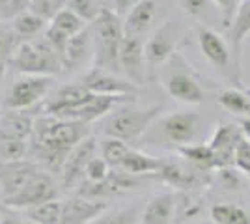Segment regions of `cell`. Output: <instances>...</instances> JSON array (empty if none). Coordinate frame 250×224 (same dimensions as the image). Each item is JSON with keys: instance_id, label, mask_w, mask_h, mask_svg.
I'll return each instance as SVG.
<instances>
[{"instance_id": "52a82bcc", "label": "cell", "mask_w": 250, "mask_h": 224, "mask_svg": "<svg viewBox=\"0 0 250 224\" xmlns=\"http://www.w3.org/2000/svg\"><path fill=\"white\" fill-rule=\"evenodd\" d=\"M51 200H58V185L49 172L40 170L19 194L6 198L4 205L13 209H32Z\"/></svg>"}, {"instance_id": "b9f144b4", "label": "cell", "mask_w": 250, "mask_h": 224, "mask_svg": "<svg viewBox=\"0 0 250 224\" xmlns=\"http://www.w3.org/2000/svg\"><path fill=\"white\" fill-rule=\"evenodd\" d=\"M235 168L250 176V140L243 139L235 149Z\"/></svg>"}, {"instance_id": "7c38bea8", "label": "cell", "mask_w": 250, "mask_h": 224, "mask_svg": "<svg viewBox=\"0 0 250 224\" xmlns=\"http://www.w3.org/2000/svg\"><path fill=\"white\" fill-rule=\"evenodd\" d=\"M95 151H97V142H95L94 137H88L79 146H75L73 151L67 155L62 172H60L62 187H65V189L79 187L84 182L86 166L90 164V161L94 159V157H97Z\"/></svg>"}, {"instance_id": "836d02e7", "label": "cell", "mask_w": 250, "mask_h": 224, "mask_svg": "<svg viewBox=\"0 0 250 224\" xmlns=\"http://www.w3.org/2000/svg\"><path fill=\"white\" fill-rule=\"evenodd\" d=\"M69 0H32L28 11L42 17L43 21H52L62 10L67 8Z\"/></svg>"}, {"instance_id": "bcb514c9", "label": "cell", "mask_w": 250, "mask_h": 224, "mask_svg": "<svg viewBox=\"0 0 250 224\" xmlns=\"http://www.w3.org/2000/svg\"><path fill=\"white\" fill-rule=\"evenodd\" d=\"M247 94H249V96H250V88H247Z\"/></svg>"}, {"instance_id": "7dc6e473", "label": "cell", "mask_w": 250, "mask_h": 224, "mask_svg": "<svg viewBox=\"0 0 250 224\" xmlns=\"http://www.w3.org/2000/svg\"><path fill=\"white\" fill-rule=\"evenodd\" d=\"M0 116H2V112H0Z\"/></svg>"}, {"instance_id": "f6af8a7d", "label": "cell", "mask_w": 250, "mask_h": 224, "mask_svg": "<svg viewBox=\"0 0 250 224\" xmlns=\"http://www.w3.org/2000/svg\"><path fill=\"white\" fill-rule=\"evenodd\" d=\"M2 224H22L21 221H15V219H4Z\"/></svg>"}, {"instance_id": "ee69618b", "label": "cell", "mask_w": 250, "mask_h": 224, "mask_svg": "<svg viewBox=\"0 0 250 224\" xmlns=\"http://www.w3.org/2000/svg\"><path fill=\"white\" fill-rule=\"evenodd\" d=\"M112 2H114V8L118 15L125 13V11L129 10V6H131V0H112Z\"/></svg>"}, {"instance_id": "9a60e30c", "label": "cell", "mask_w": 250, "mask_h": 224, "mask_svg": "<svg viewBox=\"0 0 250 224\" xmlns=\"http://www.w3.org/2000/svg\"><path fill=\"white\" fill-rule=\"evenodd\" d=\"M38 172H40L38 163H34L30 159L0 164V194H2V200L19 194Z\"/></svg>"}, {"instance_id": "d590c367", "label": "cell", "mask_w": 250, "mask_h": 224, "mask_svg": "<svg viewBox=\"0 0 250 224\" xmlns=\"http://www.w3.org/2000/svg\"><path fill=\"white\" fill-rule=\"evenodd\" d=\"M215 180L222 189L226 191H239L243 187V178H241V170L235 166H228V168H219L215 174Z\"/></svg>"}, {"instance_id": "ffe728a7", "label": "cell", "mask_w": 250, "mask_h": 224, "mask_svg": "<svg viewBox=\"0 0 250 224\" xmlns=\"http://www.w3.org/2000/svg\"><path fill=\"white\" fill-rule=\"evenodd\" d=\"M36 116L30 110H8L0 116V135L30 142Z\"/></svg>"}, {"instance_id": "f1b7e54d", "label": "cell", "mask_w": 250, "mask_h": 224, "mask_svg": "<svg viewBox=\"0 0 250 224\" xmlns=\"http://www.w3.org/2000/svg\"><path fill=\"white\" fill-rule=\"evenodd\" d=\"M47 21H43L42 17H38L36 13L32 11H24L21 13L17 19H13L11 22V30L17 34L19 38H24V40H30L34 36H38L40 32H43Z\"/></svg>"}, {"instance_id": "8992f818", "label": "cell", "mask_w": 250, "mask_h": 224, "mask_svg": "<svg viewBox=\"0 0 250 224\" xmlns=\"http://www.w3.org/2000/svg\"><path fill=\"white\" fill-rule=\"evenodd\" d=\"M168 62L170 65L167 69V75L163 77V86L168 92V96L187 105H200L206 94H204V88L200 86L198 79L192 73L190 65L177 53Z\"/></svg>"}, {"instance_id": "7402d4cb", "label": "cell", "mask_w": 250, "mask_h": 224, "mask_svg": "<svg viewBox=\"0 0 250 224\" xmlns=\"http://www.w3.org/2000/svg\"><path fill=\"white\" fill-rule=\"evenodd\" d=\"M157 15V2L155 0H138L133 4L127 17H125L124 28L125 34H133V36H142L151 28V24L155 21Z\"/></svg>"}, {"instance_id": "6da1fadb", "label": "cell", "mask_w": 250, "mask_h": 224, "mask_svg": "<svg viewBox=\"0 0 250 224\" xmlns=\"http://www.w3.org/2000/svg\"><path fill=\"white\" fill-rule=\"evenodd\" d=\"M88 137L90 123L63 120L42 112L40 116H36L34 122L28 155L34 157V163L38 161L49 172L60 174L67 155L73 151L75 146H79Z\"/></svg>"}, {"instance_id": "83f0119b", "label": "cell", "mask_w": 250, "mask_h": 224, "mask_svg": "<svg viewBox=\"0 0 250 224\" xmlns=\"http://www.w3.org/2000/svg\"><path fill=\"white\" fill-rule=\"evenodd\" d=\"M215 224H250V215L235 204H215L209 209Z\"/></svg>"}, {"instance_id": "2e32d148", "label": "cell", "mask_w": 250, "mask_h": 224, "mask_svg": "<svg viewBox=\"0 0 250 224\" xmlns=\"http://www.w3.org/2000/svg\"><path fill=\"white\" fill-rule=\"evenodd\" d=\"M90 97H92V92H88L83 86V82L65 84V86H62V88H58V90L47 99V103H45V107H43L42 112L65 120L73 110H77L79 107H83Z\"/></svg>"}, {"instance_id": "7bdbcfd3", "label": "cell", "mask_w": 250, "mask_h": 224, "mask_svg": "<svg viewBox=\"0 0 250 224\" xmlns=\"http://www.w3.org/2000/svg\"><path fill=\"white\" fill-rule=\"evenodd\" d=\"M241 127V131H243V135H245V139H249L250 140V116L247 118H241L239 120V123H237Z\"/></svg>"}, {"instance_id": "277c9868", "label": "cell", "mask_w": 250, "mask_h": 224, "mask_svg": "<svg viewBox=\"0 0 250 224\" xmlns=\"http://www.w3.org/2000/svg\"><path fill=\"white\" fill-rule=\"evenodd\" d=\"M11 67L19 73L40 77H54L67 69L63 58L45 38L22 41L11 60Z\"/></svg>"}, {"instance_id": "cb8c5ba5", "label": "cell", "mask_w": 250, "mask_h": 224, "mask_svg": "<svg viewBox=\"0 0 250 224\" xmlns=\"http://www.w3.org/2000/svg\"><path fill=\"white\" fill-rule=\"evenodd\" d=\"M165 161L151 157L147 153H142L138 149H129V153L125 155L124 163L120 166V170H125L135 176H157L159 170L163 168Z\"/></svg>"}, {"instance_id": "8fae6325", "label": "cell", "mask_w": 250, "mask_h": 224, "mask_svg": "<svg viewBox=\"0 0 250 224\" xmlns=\"http://www.w3.org/2000/svg\"><path fill=\"white\" fill-rule=\"evenodd\" d=\"M144 45L140 36L125 34L122 49H120V69L124 71L125 79L135 86L144 84L146 79V54H144Z\"/></svg>"}, {"instance_id": "603a6c76", "label": "cell", "mask_w": 250, "mask_h": 224, "mask_svg": "<svg viewBox=\"0 0 250 224\" xmlns=\"http://www.w3.org/2000/svg\"><path fill=\"white\" fill-rule=\"evenodd\" d=\"M206 211V200L200 191H177L174 207V224H187L200 219Z\"/></svg>"}, {"instance_id": "1f68e13d", "label": "cell", "mask_w": 250, "mask_h": 224, "mask_svg": "<svg viewBox=\"0 0 250 224\" xmlns=\"http://www.w3.org/2000/svg\"><path fill=\"white\" fill-rule=\"evenodd\" d=\"M129 144L124 140L118 139H106L101 142V157L106 161V164L110 168H120L122 163H124L125 155L129 153Z\"/></svg>"}, {"instance_id": "5bb4252c", "label": "cell", "mask_w": 250, "mask_h": 224, "mask_svg": "<svg viewBox=\"0 0 250 224\" xmlns=\"http://www.w3.org/2000/svg\"><path fill=\"white\" fill-rule=\"evenodd\" d=\"M83 86L95 96H136L138 86L129 82L127 79H120L110 71L99 67L90 69L83 77Z\"/></svg>"}, {"instance_id": "d6986e66", "label": "cell", "mask_w": 250, "mask_h": 224, "mask_svg": "<svg viewBox=\"0 0 250 224\" xmlns=\"http://www.w3.org/2000/svg\"><path fill=\"white\" fill-rule=\"evenodd\" d=\"M176 192H161L149 198L140 213V224H174Z\"/></svg>"}, {"instance_id": "d4e9b609", "label": "cell", "mask_w": 250, "mask_h": 224, "mask_svg": "<svg viewBox=\"0 0 250 224\" xmlns=\"http://www.w3.org/2000/svg\"><path fill=\"white\" fill-rule=\"evenodd\" d=\"M177 153L187 161L190 166L198 168L202 172H213L215 170V155L209 144H187L179 146Z\"/></svg>"}, {"instance_id": "4316f807", "label": "cell", "mask_w": 250, "mask_h": 224, "mask_svg": "<svg viewBox=\"0 0 250 224\" xmlns=\"http://www.w3.org/2000/svg\"><path fill=\"white\" fill-rule=\"evenodd\" d=\"M219 105L233 116H250V96L239 88H226L219 94Z\"/></svg>"}, {"instance_id": "8d00e7d4", "label": "cell", "mask_w": 250, "mask_h": 224, "mask_svg": "<svg viewBox=\"0 0 250 224\" xmlns=\"http://www.w3.org/2000/svg\"><path fill=\"white\" fill-rule=\"evenodd\" d=\"M92 224H140V215L133 207L120 209V211H112L110 215H101Z\"/></svg>"}, {"instance_id": "74e56055", "label": "cell", "mask_w": 250, "mask_h": 224, "mask_svg": "<svg viewBox=\"0 0 250 224\" xmlns=\"http://www.w3.org/2000/svg\"><path fill=\"white\" fill-rule=\"evenodd\" d=\"M32 0H0V21L17 19L21 13L28 11Z\"/></svg>"}, {"instance_id": "d6a6232c", "label": "cell", "mask_w": 250, "mask_h": 224, "mask_svg": "<svg viewBox=\"0 0 250 224\" xmlns=\"http://www.w3.org/2000/svg\"><path fill=\"white\" fill-rule=\"evenodd\" d=\"M21 45V38L13 30H0V77L4 75L6 67L11 65V60Z\"/></svg>"}, {"instance_id": "e0dca14e", "label": "cell", "mask_w": 250, "mask_h": 224, "mask_svg": "<svg viewBox=\"0 0 250 224\" xmlns=\"http://www.w3.org/2000/svg\"><path fill=\"white\" fill-rule=\"evenodd\" d=\"M86 24L88 22H84L73 10L65 8L51 21L47 32H45V40L51 43L52 47L58 51V54L63 58V51H65L67 41L73 36L83 32L84 28H86Z\"/></svg>"}, {"instance_id": "484cf974", "label": "cell", "mask_w": 250, "mask_h": 224, "mask_svg": "<svg viewBox=\"0 0 250 224\" xmlns=\"http://www.w3.org/2000/svg\"><path fill=\"white\" fill-rule=\"evenodd\" d=\"M92 34L88 28H84L81 34L73 36L67 45H65V51H63V62L67 67H77L79 64H83L84 58L90 53V43H92Z\"/></svg>"}, {"instance_id": "4dcf8cb0", "label": "cell", "mask_w": 250, "mask_h": 224, "mask_svg": "<svg viewBox=\"0 0 250 224\" xmlns=\"http://www.w3.org/2000/svg\"><path fill=\"white\" fill-rule=\"evenodd\" d=\"M28 148H30V142H26V140L10 139V137L0 135V164L26 159Z\"/></svg>"}, {"instance_id": "5b68a950", "label": "cell", "mask_w": 250, "mask_h": 224, "mask_svg": "<svg viewBox=\"0 0 250 224\" xmlns=\"http://www.w3.org/2000/svg\"><path fill=\"white\" fill-rule=\"evenodd\" d=\"M196 38H198L200 51L206 56V60H208L209 64L213 65L222 77H226L231 82L239 84L241 82L239 60L235 58L233 49L229 47V43L217 30H213L209 26H198Z\"/></svg>"}, {"instance_id": "ac0fdd59", "label": "cell", "mask_w": 250, "mask_h": 224, "mask_svg": "<svg viewBox=\"0 0 250 224\" xmlns=\"http://www.w3.org/2000/svg\"><path fill=\"white\" fill-rule=\"evenodd\" d=\"M108 209L106 202H95L83 196H71L62 204L60 224H92Z\"/></svg>"}, {"instance_id": "30bf717a", "label": "cell", "mask_w": 250, "mask_h": 224, "mask_svg": "<svg viewBox=\"0 0 250 224\" xmlns=\"http://www.w3.org/2000/svg\"><path fill=\"white\" fill-rule=\"evenodd\" d=\"M200 123H202V118L198 112L179 110V112L163 118L159 123V131L168 142L176 144L179 148V146H187L194 142L200 133Z\"/></svg>"}, {"instance_id": "c3c4849f", "label": "cell", "mask_w": 250, "mask_h": 224, "mask_svg": "<svg viewBox=\"0 0 250 224\" xmlns=\"http://www.w3.org/2000/svg\"><path fill=\"white\" fill-rule=\"evenodd\" d=\"M249 178H250V176H249Z\"/></svg>"}, {"instance_id": "ab89813d", "label": "cell", "mask_w": 250, "mask_h": 224, "mask_svg": "<svg viewBox=\"0 0 250 224\" xmlns=\"http://www.w3.org/2000/svg\"><path fill=\"white\" fill-rule=\"evenodd\" d=\"M181 10L194 19H208L211 0H179Z\"/></svg>"}, {"instance_id": "f546056e", "label": "cell", "mask_w": 250, "mask_h": 224, "mask_svg": "<svg viewBox=\"0 0 250 224\" xmlns=\"http://www.w3.org/2000/svg\"><path fill=\"white\" fill-rule=\"evenodd\" d=\"M26 217L36 224H60L62 221V202L51 200L42 205L26 209Z\"/></svg>"}, {"instance_id": "4fadbf2b", "label": "cell", "mask_w": 250, "mask_h": 224, "mask_svg": "<svg viewBox=\"0 0 250 224\" xmlns=\"http://www.w3.org/2000/svg\"><path fill=\"white\" fill-rule=\"evenodd\" d=\"M243 139L245 135L235 123H222L215 129L213 137L208 142L215 155V170L235 166V149Z\"/></svg>"}, {"instance_id": "3957f363", "label": "cell", "mask_w": 250, "mask_h": 224, "mask_svg": "<svg viewBox=\"0 0 250 224\" xmlns=\"http://www.w3.org/2000/svg\"><path fill=\"white\" fill-rule=\"evenodd\" d=\"M161 108V105L140 107L135 101L122 103L103 122V133L108 139H118L124 142L136 140L140 135H144V131L159 116Z\"/></svg>"}, {"instance_id": "60d3db41", "label": "cell", "mask_w": 250, "mask_h": 224, "mask_svg": "<svg viewBox=\"0 0 250 224\" xmlns=\"http://www.w3.org/2000/svg\"><path fill=\"white\" fill-rule=\"evenodd\" d=\"M211 2L219 8L222 24H224V28L228 30L231 21H233V17H235V13H237V8H239L241 0H211Z\"/></svg>"}, {"instance_id": "f35d334b", "label": "cell", "mask_w": 250, "mask_h": 224, "mask_svg": "<svg viewBox=\"0 0 250 224\" xmlns=\"http://www.w3.org/2000/svg\"><path fill=\"white\" fill-rule=\"evenodd\" d=\"M110 174V166L106 164V161L103 157H94L90 161V164L86 166V174H84V180L86 182H103L106 180V176Z\"/></svg>"}, {"instance_id": "e575fe53", "label": "cell", "mask_w": 250, "mask_h": 224, "mask_svg": "<svg viewBox=\"0 0 250 224\" xmlns=\"http://www.w3.org/2000/svg\"><path fill=\"white\" fill-rule=\"evenodd\" d=\"M67 8L73 10L84 22H90V24L97 19V15L103 10V8L97 4V0H69Z\"/></svg>"}, {"instance_id": "ba28073f", "label": "cell", "mask_w": 250, "mask_h": 224, "mask_svg": "<svg viewBox=\"0 0 250 224\" xmlns=\"http://www.w3.org/2000/svg\"><path fill=\"white\" fill-rule=\"evenodd\" d=\"M52 84V77H40V75H24L17 79L6 99L8 110H30L47 96Z\"/></svg>"}, {"instance_id": "44dd1931", "label": "cell", "mask_w": 250, "mask_h": 224, "mask_svg": "<svg viewBox=\"0 0 250 224\" xmlns=\"http://www.w3.org/2000/svg\"><path fill=\"white\" fill-rule=\"evenodd\" d=\"M144 54H146L147 69H157L176 54V40H172V36L167 30H159L146 41Z\"/></svg>"}, {"instance_id": "9c48e42d", "label": "cell", "mask_w": 250, "mask_h": 224, "mask_svg": "<svg viewBox=\"0 0 250 224\" xmlns=\"http://www.w3.org/2000/svg\"><path fill=\"white\" fill-rule=\"evenodd\" d=\"M157 180L174 187L176 191H200L213 182V172H202L190 164L165 161L163 168L157 174Z\"/></svg>"}, {"instance_id": "7a4b0ae2", "label": "cell", "mask_w": 250, "mask_h": 224, "mask_svg": "<svg viewBox=\"0 0 250 224\" xmlns=\"http://www.w3.org/2000/svg\"><path fill=\"white\" fill-rule=\"evenodd\" d=\"M92 28L95 36L94 67L110 73L120 69V49L125 36L124 22L120 21V15L108 8H103L97 19L92 22Z\"/></svg>"}]
</instances>
